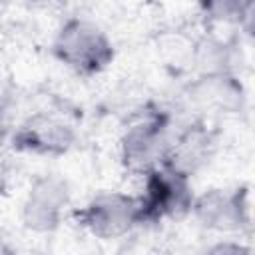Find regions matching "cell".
<instances>
[{
    "mask_svg": "<svg viewBox=\"0 0 255 255\" xmlns=\"http://www.w3.org/2000/svg\"><path fill=\"white\" fill-rule=\"evenodd\" d=\"M52 54L74 74L96 76L110 68L116 58V46L100 24L84 16H72L58 28Z\"/></svg>",
    "mask_w": 255,
    "mask_h": 255,
    "instance_id": "cell-1",
    "label": "cell"
},
{
    "mask_svg": "<svg viewBox=\"0 0 255 255\" xmlns=\"http://www.w3.org/2000/svg\"><path fill=\"white\" fill-rule=\"evenodd\" d=\"M74 221L92 237L114 241L143 225L137 195L124 191H100L74 211Z\"/></svg>",
    "mask_w": 255,
    "mask_h": 255,
    "instance_id": "cell-2",
    "label": "cell"
},
{
    "mask_svg": "<svg viewBox=\"0 0 255 255\" xmlns=\"http://www.w3.org/2000/svg\"><path fill=\"white\" fill-rule=\"evenodd\" d=\"M173 131L167 114L147 112L135 118L120 137L122 165L133 175H145L163 165Z\"/></svg>",
    "mask_w": 255,
    "mask_h": 255,
    "instance_id": "cell-3",
    "label": "cell"
},
{
    "mask_svg": "<svg viewBox=\"0 0 255 255\" xmlns=\"http://www.w3.org/2000/svg\"><path fill=\"white\" fill-rule=\"evenodd\" d=\"M143 223H157L163 219H181L191 213L195 199L191 179L159 165L143 175V189L137 195Z\"/></svg>",
    "mask_w": 255,
    "mask_h": 255,
    "instance_id": "cell-4",
    "label": "cell"
},
{
    "mask_svg": "<svg viewBox=\"0 0 255 255\" xmlns=\"http://www.w3.org/2000/svg\"><path fill=\"white\" fill-rule=\"evenodd\" d=\"M195 221L215 233H243L251 227V195L245 185L211 187L195 195L191 213Z\"/></svg>",
    "mask_w": 255,
    "mask_h": 255,
    "instance_id": "cell-5",
    "label": "cell"
},
{
    "mask_svg": "<svg viewBox=\"0 0 255 255\" xmlns=\"http://www.w3.org/2000/svg\"><path fill=\"white\" fill-rule=\"evenodd\" d=\"M70 201L68 181L56 173H42L24 195L20 209L22 225L32 233H52L62 225Z\"/></svg>",
    "mask_w": 255,
    "mask_h": 255,
    "instance_id": "cell-6",
    "label": "cell"
},
{
    "mask_svg": "<svg viewBox=\"0 0 255 255\" xmlns=\"http://www.w3.org/2000/svg\"><path fill=\"white\" fill-rule=\"evenodd\" d=\"M76 139L78 133L70 122L50 112H38L18 126L12 143L24 153L58 157L68 153L76 145Z\"/></svg>",
    "mask_w": 255,
    "mask_h": 255,
    "instance_id": "cell-7",
    "label": "cell"
},
{
    "mask_svg": "<svg viewBox=\"0 0 255 255\" xmlns=\"http://www.w3.org/2000/svg\"><path fill=\"white\" fill-rule=\"evenodd\" d=\"M215 147L217 131L205 122L197 120L185 126L181 131L173 133L163 165L191 179L199 169H203L211 161Z\"/></svg>",
    "mask_w": 255,
    "mask_h": 255,
    "instance_id": "cell-8",
    "label": "cell"
},
{
    "mask_svg": "<svg viewBox=\"0 0 255 255\" xmlns=\"http://www.w3.org/2000/svg\"><path fill=\"white\" fill-rule=\"evenodd\" d=\"M203 255H253V249L251 245L237 239H221L211 243L203 251Z\"/></svg>",
    "mask_w": 255,
    "mask_h": 255,
    "instance_id": "cell-9",
    "label": "cell"
}]
</instances>
